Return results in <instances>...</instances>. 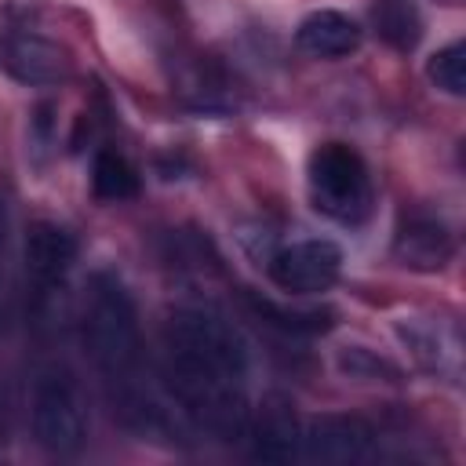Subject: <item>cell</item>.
I'll list each match as a JSON object with an SVG mask.
<instances>
[{
    "label": "cell",
    "mask_w": 466,
    "mask_h": 466,
    "mask_svg": "<svg viewBox=\"0 0 466 466\" xmlns=\"http://www.w3.org/2000/svg\"><path fill=\"white\" fill-rule=\"evenodd\" d=\"M164 379L175 408L197 430L218 441H240L248 433V342L215 309L186 306L167 317L164 328Z\"/></svg>",
    "instance_id": "1"
},
{
    "label": "cell",
    "mask_w": 466,
    "mask_h": 466,
    "mask_svg": "<svg viewBox=\"0 0 466 466\" xmlns=\"http://www.w3.org/2000/svg\"><path fill=\"white\" fill-rule=\"evenodd\" d=\"M80 335L91 360L116 382L127 379L138 364V313L135 299L113 273H95L84 295Z\"/></svg>",
    "instance_id": "2"
},
{
    "label": "cell",
    "mask_w": 466,
    "mask_h": 466,
    "mask_svg": "<svg viewBox=\"0 0 466 466\" xmlns=\"http://www.w3.org/2000/svg\"><path fill=\"white\" fill-rule=\"evenodd\" d=\"M309 200L320 215H328L331 222L342 226H360L371 215L375 204V189H371V175L368 164L360 160V153L346 142H324L309 153Z\"/></svg>",
    "instance_id": "3"
},
{
    "label": "cell",
    "mask_w": 466,
    "mask_h": 466,
    "mask_svg": "<svg viewBox=\"0 0 466 466\" xmlns=\"http://www.w3.org/2000/svg\"><path fill=\"white\" fill-rule=\"evenodd\" d=\"M33 437L58 455H69L87 437V404L80 382L66 368H44L33 386Z\"/></svg>",
    "instance_id": "4"
},
{
    "label": "cell",
    "mask_w": 466,
    "mask_h": 466,
    "mask_svg": "<svg viewBox=\"0 0 466 466\" xmlns=\"http://www.w3.org/2000/svg\"><path fill=\"white\" fill-rule=\"evenodd\" d=\"M269 280L288 295H317L339 280L342 251L331 240H299L269 258Z\"/></svg>",
    "instance_id": "5"
},
{
    "label": "cell",
    "mask_w": 466,
    "mask_h": 466,
    "mask_svg": "<svg viewBox=\"0 0 466 466\" xmlns=\"http://www.w3.org/2000/svg\"><path fill=\"white\" fill-rule=\"evenodd\" d=\"M0 69L29 87H47V84H62L73 69V58L62 44L29 33V29H11L0 36Z\"/></svg>",
    "instance_id": "6"
},
{
    "label": "cell",
    "mask_w": 466,
    "mask_h": 466,
    "mask_svg": "<svg viewBox=\"0 0 466 466\" xmlns=\"http://www.w3.org/2000/svg\"><path fill=\"white\" fill-rule=\"evenodd\" d=\"M375 448V430L357 415H313L299 430V455L309 462H360Z\"/></svg>",
    "instance_id": "7"
},
{
    "label": "cell",
    "mask_w": 466,
    "mask_h": 466,
    "mask_svg": "<svg viewBox=\"0 0 466 466\" xmlns=\"http://www.w3.org/2000/svg\"><path fill=\"white\" fill-rule=\"evenodd\" d=\"M248 433H251V451H255V459L288 462L291 455H299V419H295V404H291L284 393L262 397L258 411L248 415Z\"/></svg>",
    "instance_id": "8"
},
{
    "label": "cell",
    "mask_w": 466,
    "mask_h": 466,
    "mask_svg": "<svg viewBox=\"0 0 466 466\" xmlns=\"http://www.w3.org/2000/svg\"><path fill=\"white\" fill-rule=\"evenodd\" d=\"M455 255V237L448 233L444 222L430 218V215H411L400 222L397 237H393V258L408 269L419 273H433L444 269Z\"/></svg>",
    "instance_id": "9"
},
{
    "label": "cell",
    "mask_w": 466,
    "mask_h": 466,
    "mask_svg": "<svg viewBox=\"0 0 466 466\" xmlns=\"http://www.w3.org/2000/svg\"><path fill=\"white\" fill-rule=\"evenodd\" d=\"M397 335L404 339V346L411 350V357L437 375L455 379L459 364H462V350H459V331L444 320H430V317H404L397 324Z\"/></svg>",
    "instance_id": "10"
},
{
    "label": "cell",
    "mask_w": 466,
    "mask_h": 466,
    "mask_svg": "<svg viewBox=\"0 0 466 466\" xmlns=\"http://www.w3.org/2000/svg\"><path fill=\"white\" fill-rule=\"evenodd\" d=\"M22 255H25V273H29L40 288H51V284L62 280L66 269L73 266V258H76V240H73V233L62 229L58 222L40 218V222L29 226Z\"/></svg>",
    "instance_id": "11"
},
{
    "label": "cell",
    "mask_w": 466,
    "mask_h": 466,
    "mask_svg": "<svg viewBox=\"0 0 466 466\" xmlns=\"http://www.w3.org/2000/svg\"><path fill=\"white\" fill-rule=\"evenodd\" d=\"M360 36H364L360 25L350 15L331 11V7L306 15L299 22V29H295V44L306 55H313V58H342V55H353L360 47Z\"/></svg>",
    "instance_id": "12"
},
{
    "label": "cell",
    "mask_w": 466,
    "mask_h": 466,
    "mask_svg": "<svg viewBox=\"0 0 466 466\" xmlns=\"http://www.w3.org/2000/svg\"><path fill=\"white\" fill-rule=\"evenodd\" d=\"M371 29L393 51H415L422 40V15L411 0H371Z\"/></svg>",
    "instance_id": "13"
},
{
    "label": "cell",
    "mask_w": 466,
    "mask_h": 466,
    "mask_svg": "<svg viewBox=\"0 0 466 466\" xmlns=\"http://www.w3.org/2000/svg\"><path fill=\"white\" fill-rule=\"evenodd\" d=\"M91 189L98 200H131L138 193V175L116 149H98L91 164Z\"/></svg>",
    "instance_id": "14"
},
{
    "label": "cell",
    "mask_w": 466,
    "mask_h": 466,
    "mask_svg": "<svg viewBox=\"0 0 466 466\" xmlns=\"http://www.w3.org/2000/svg\"><path fill=\"white\" fill-rule=\"evenodd\" d=\"M335 364H339L342 375L360 379V382H375V379H382V382H397V379H400V368L390 364L386 357L371 353L368 346H342L339 357H335Z\"/></svg>",
    "instance_id": "15"
},
{
    "label": "cell",
    "mask_w": 466,
    "mask_h": 466,
    "mask_svg": "<svg viewBox=\"0 0 466 466\" xmlns=\"http://www.w3.org/2000/svg\"><path fill=\"white\" fill-rule=\"evenodd\" d=\"M426 73H430V80H433L441 91L462 95V91H466V44H462V40L444 44V47L430 58Z\"/></svg>",
    "instance_id": "16"
}]
</instances>
